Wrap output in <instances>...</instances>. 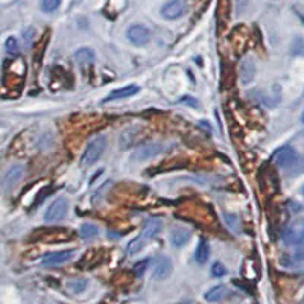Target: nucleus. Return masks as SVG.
<instances>
[{"mask_svg": "<svg viewBox=\"0 0 304 304\" xmlns=\"http://www.w3.org/2000/svg\"><path fill=\"white\" fill-rule=\"evenodd\" d=\"M227 274V268L224 266V263H220V261H215L212 265V275L213 277H224Z\"/></svg>", "mask_w": 304, "mask_h": 304, "instance_id": "nucleus-25", "label": "nucleus"}, {"mask_svg": "<svg viewBox=\"0 0 304 304\" xmlns=\"http://www.w3.org/2000/svg\"><path fill=\"white\" fill-rule=\"evenodd\" d=\"M172 272V261L169 257L166 256H160L155 263H154V277L157 280H164L168 279Z\"/></svg>", "mask_w": 304, "mask_h": 304, "instance_id": "nucleus-9", "label": "nucleus"}, {"mask_svg": "<svg viewBox=\"0 0 304 304\" xmlns=\"http://www.w3.org/2000/svg\"><path fill=\"white\" fill-rule=\"evenodd\" d=\"M68 287L72 289L73 292H82L84 289L87 287V280L86 279H76V280H72L70 283H68Z\"/></svg>", "mask_w": 304, "mask_h": 304, "instance_id": "nucleus-22", "label": "nucleus"}, {"mask_svg": "<svg viewBox=\"0 0 304 304\" xmlns=\"http://www.w3.org/2000/svg\"><path fill=\"white\" fill-rule=\"evenodd\" d=\"M22 175H23V168H22V166H14V168H11L8 171V174L5 175V178H3V186L6 189H11L14 184H17L20 181Z\"/></svg>", "mask_w": 304, "mask_h": 304, "instance_id": "nucleus-14", "label": "nucleus"}, {"mask_svg": "<svg viewBox=\"0 0 304 304\" xmlns=\"http://www.w3.org/2000/svg\"><path fill=\"white\" fill-rule=\"evenodd\" d=\"M105 148H107V140H105L104 135H99V137H96V139H93L87 145V148L84 149V152H82V155L79 158L81 166H84V168L93 166L96 161L102 157Z\"/></svg>", "mask_w": 304, "mask_h": 304, "instance_id": "nucleus-1", "label": "nucleus"}, {"mask_svg": "<svg viewBox=\"0 0 304 304\" xmlns=\"http://www.w3.org/2000/svg\"><path fill=\"white\" fill-rule=\"evenodd\" d=\"M282 238H283V242L287 245L303 243L304 242V217L294 220V222L283 231Z\"/></svg>", "mask_w": 304, "mask_h": 304, "instance_id": "nucleus-3", "label": "nucleus"}, {"mask_svg": "<svg viewBox=\"0 0 304 304\" xmlns=\"http://www.w3.org/2000/svg\"><path fill=\"white\" fill-rule=\"evenodd\" d=\"M181 102H184V104H192V107H195V108H198V105H199V102L196 101V99H193V98H190V96H184V98L181 99Z\"/></svg>", "mask_w": 304, "mask_h": 304, "instance_id": "nucleus-28", "label": "nucleus"}, {"mask_svg": "<svg viewBox=\"0 0 304 304\" xmlns=\"http://www.w3.org/2000/svg\"><path fill=\"white\" fill-rule=\"evenodd\" d=\"M161 230H163V222H161V220L158 217H151V219L146 220V224L143 227V236L146 239L155 238Z\"/></svg>", "mask_w": 304, "mask_h": 304, "instance_id": "nucleus-13", "label": "nucleus"}, {"mask_svg": "<svg viewBox=\"0 0 304 304\" xmlns=\"http://www.w3.org/2000/svg\"><path fill=\"white\" fill-rule=\"evenodd\" d=\"M161 145L160 143H155V142H149V143H145L142 145L140 148H137L135 152L132 154V160L135 161H146V160H151L157 157L160 152H161Z\"/></svg>", "mask_w": 304, "mask_h": 304, "instance_id": "nucleus-5", "label": "nucleus"}, {"mask_svg": "<svg viewBox=\"0 0 304 304\" xmlns=\"http://www.w3.org/2000/svg\"><path fill=\"white\" fill-rule=\"evenodd\" d=\"M272 160H274L275 164L279 166V168L291 169L298 163V154H297V151L292 146L284 145V146L279 148L277 151L274 152Z\"/></svg>", "mask_w": 304, "mask_h": 304, "instance_id": "nucleus-2", "label": "nucleus"}, {"mask_svg": "<svg viewBox=\"0 0 304 304\" xmlns=\"http://www.w3.org/2000/svg\"><path fill=\"white\" fill-rule=\"evenodd\" d=\"M75 61L81 68L87 70L94 64V52L88 47H82L75 52Z\"/></svg>", "mask_w": 304, "mask_h": 304, "instance_id": "nucleus-10", "label": "nucleus"}, {"mask_svg": "<svg viewBox=\"0 0 304 304\" xmlns=\"http://www.w3.org/2000/svg\"><path fill=\"white\" fill-rule=\"evenodd\" d=\"M79 234L82 239H93L99 234V230L93 224H82L79 228Z\"/></svg>", "mask_w": 304, "mask_h": 304, "instance_id": "nucleus-19", "label": "nucleus"}, {"mask_svg": "<svg viewBox=\"0 0 304 304\" xmlns=\"http://www.w3.org/2000/svg\"><path fill=\"white\" fill-rule=\"evenodd\" d=\"M75 256L73 250H64V251H57V253H50L46 254L43 259H41V265L52 268V266H60L67 263L68 260H72V257Z\"/></svg>", "mask_w": 304, "mask_h": 304, "instance_id": "nucleus-6", "label": "nucleus"}, {"mask_svg": "<svg viewBox=\"0 0 304 304\" xmlns=\"http://www.w3.org/2000/svg\"><path fill=\"white\" fill-rule=\"evenodd\" d=\"M294 259L298 260V261H303L304 260V245H298L297 246V250L294 251Z\"/></svg>", "mask_w": 304, "mask_h": 304, "instance_id": "nucleus-27", "label": "nucleus"}, {"mask_svg": "<svg viewBox=\"0 0 304 304\" xmlns=\"http://www.w3.org/2000/svg\"><path fill=\"white\" fill-rule=\"evenodd\" d=\"M127 37H128V40L131 41L132 44H135V46H145V44L149 43L151 32L146 29L145 26H142V24H134V26H131L130 29H128Z\"/></svg>", "mask_w": 304, "mask_h": 304, "instance_id": "nucleus-7", "label": "nucleus"}, {"mask_svg": "<svg viewBox=\"0 0 304 304\" xmlns=\"http://www.w3.org/2000/svg\"><path fill=\"white\" fill-rule=\"evenodd\" d=\"M5 49L9 55H17L19 53V43H17V40L14 38V37H9L6 40V43H5Z\"/></svg>", "mask_w": 304, "mask_h": 304, "instance_id": "nucleus-23", "label": "nucleus"}, {"mask_svg": "<svg viewBox=\"0 0 304 304\" xmlns=\"http://www.w3.org/2000/svg\"><path fill=\"white\" fill-rule=\"evenodd\" d=\"M148 266H149V259H145L142 261H137L132 271H134V274L137 275V277H142V275L145 274V271L148 269Z\"/></svg>", "mask_w": 304, "mask_h": 304, "instance_id": "nucleus-24", "label": "nucleus"}, {"mask_svg": "<svg viewBox=\"0 0 304 304\" xmlns=\"http://www.w3.org/2000/svg\"><path fill=\"white\" fill-rule=\"evenodd\" d=\"M148 239L143 236V234H140V236H137L135 239H132L130 243H128V246H127V253L130 254V256H134V254H137L139 251H142V248L145 246V242H146Z\"/></svg>", "mask_w": 304, "mask_h": 304, "instance_id": "nucleus-18", "label": "nucleus"}, {"mask_svg": "<svg viewBox=\"0 0 304 304\" xmlns=\"http://www.w3.org/2000/svg\"><path fill=\"white\" fill-rule=\"evenodd\" d=\"M303 195H304V187H303Z\"/></svg>", "mask_w": 304, "mask_h": 304, "instance_id": "nucleus-30", "label": "nucleus"}, {"mask_svg": "<svg viewBox=\"0 0 304 304\" xmlns=\"http://www.w3.org/2000/svg\"><path fill=\"white\" fill-rule=\"evenodd\" d=\"M61 2L63 0H41V11L47 12V14L55 12L60 8Z\"/></svg>", "mask_w": 304, "mask_h": 304, "instance_id": "nucleus-21", "label": "nucleus"}, {"mask_svg": "<svg viewBox=\"0 0 304 304\" xmlns=\"http://www.w3.org/2000/svg\"><path fill=\"white\" fill-rule=\"evenodd\" d=\"M210 257V246H209V242L207 240H201L198 248H196V251H195V260L198 261L199 265H204L207 260H209Z\"/></svg>", "mask_w": 304, "mask_h": 304, "instance_id": "nucleus-16", "label": "nucleus"}, {"mask_svg": "<svg viewBox=\"0 0 304 304\" xmlns=\"http://www.w3.org/2000/svg\"><path fill=\"white\" fill-rule=\"evenodd\" d=\"M254 73H256L254 63L251 60H245L242 63V65H240V78H242L243 84H248V82H251L253 78H254Z\"/></svg>", "mask_w": 304, "mask_h": 304, "instance_id": "nucleus-15", "label": "nucleus"}, {"mask_svg": "<svg viewBox=\"0 0 304 304\" xmlns=\"http://www.w3.org/2000/svg\"><path fill=\"white\" fill-rule=\"evenodd\" d=\"M190 240V231L183 227H175L171 231V243L175 248H183Z\"/></svg>", "mask_w": 304, "mask_h": 304, "instance_id": "nucleus-11", "label": "nucleus"}, {"mask_svg": "<svg viewBox=\"0 0 304 304\" xmlns=\"http://www.w3.org/2000/svg\"><path fill=\"white\" fill-rule=\"evenodd\" d=\"M301 123L304 125V111H303V114H301Z\"/></svg>", "mask_w": 304, "mask_h": 304, "instance_id": "nucleus-29", "label": "nucleus"}, {"mask_svg": "<svg viewBox=\"0 0 304 304\" xmlns=\"http://www.w3.org/2000/svg\"><path fill=\"white\" fill-rule=\"evenodd\" d=\"M134 139H135V135H134V130H125L120 137V148L122 149H125V148H130L132 143H134Z\"/></svg>", "mask_w": 304, "mask_h": 304, "instance_id": "nucleus-20", "label": "nucleus"}, {"mask_svg": "<svg viewBox=\"0 0 304 304\" xmlns=\"http://www.w3.org/2000/svg\"><path fill=\"white\" fill-rule=\"evenodd\" d=\"M67 210H68V202L65 198H58L55 202L50 204V207L47 209L46 215H44V220L49 224H53V222H60L63 220L67 215Z\"/></svg>", "mask_w": 304, "mask_h": 304, "instance_id": "nucleus-4", "label": "nucleus"}, {"mask_svg": "<svg viewBox=\"0 0 304 304\" xmlns=\"http://www.w3.org/2000/svg\"><path fill=\"white\" fill-rule=\"evenodd\" d=\"M184 14V2L183 0H171L161 8V16L168 20H175Z\"/></svg>", "mask_w": 304, "mask_h": 304, "instance_id": "nucleus-8", "label": "nucleus"}, {"mask_svg": "<svg viewBox=\"0 0 304 304\" xmlns=\"http://www.w3.org/2000/svg\"><path fill=\"white\" fill-rule=\"evenodd\" d=\"M225 220H227V224L230 225L231 230H234V231L239 230V219L234 215H225Z\"/></svg>", "mask_w": 304, "mask_h": 304, "instance_id": "nucleus-26", "label": "nucleus"}, {"mask_svg": "<svg viewBox=\"0 0 304 304\" xmlns=\"http://www.w3.org/2000/svg\"><path fill=\"white\" fill-rule=\"evenodd\" d=\"M135 93H139V87H137V86H127V87H122V88H117V90L111 91L104 99V102L125 99V98H130V96H134Z\"/></svg>", "mask_w": 304, "mask_h": 304, "instance_id": "nucleus-12", "label": "nucleus"}, {"mask_svg": "<svg viewBox=\"0 0 304 304\" xmlns=\"http://www.w3.org/2000/svg\"><path fill=\"white\" fill-rule=\"evenodd\" d=\"M225 295H227V287L225 286H215L205 294V300L210 301V303H216V301L222 300Z\"/></svg>", "mask_w": 304, "mask_h": 304, "instance_id": "nucleus-17", "label": "nucleus"}]
</instances>
